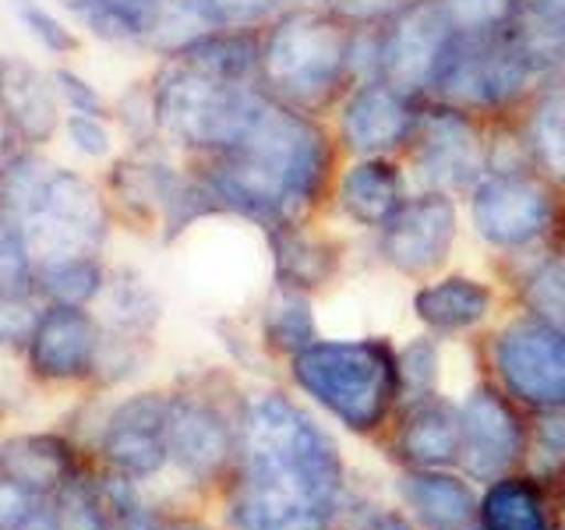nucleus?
Returning <instances> with one entry per match:
<instances>
[{"mask_svg":"<svg viewBox=\"0 0 565 530\" xmlns=\"http://www.w3.org/2000/svg\"><path fill=\"white\" fill-rule=\"evenodd\" d=\"M484 530H544V509L534 488L523 481H502L484 499Z\"/></svg>","mask_w":565,"mask_h":530,"instance_id":"a878e982","label":"nucleus"},{"mask_svg":"<svg viewBox=\"0 0 565 530\" xmlns=\"http://www.w3.org/2000/svg\"><path fill=\"white\" fill-rule=\"evenodd\" d=\"M32 279V252L22 226L0 216V294H25Z\"/></svg>","mask_w":565,"mask_h":530,"instance_id":"c756f323","label":"nucleus"},{"mask_svg":"<svg viewBox=\"0 0 565 530\" xmlns=\"http://www.w3.org/2000/svg\"><path fill=\"white\" fill-rule=\"evenodd\" d=\"M379 530H411L403 520H396V517H385V520H379Z\"/></svg>","mask_w":565,"mask_h":530,"instance_id":"a18cd8bd","label":"nucleus"},{"mask_svg":"<svg viewBox=\"0 0 565 530\" xmlns=\"http://www.w3.org/2000/svg\"><path fill=\"white\" fill-rule=\"evenodd\" d=\"M269 329L282 347H300L311 343V311L300 297H279L269 315Z\"/></svg>","mask_w":565,"mask_h":530,"instance_id":"f704fd0d","label":"nucleus"},{"mask_svg":"<svg viewBox=\"0 0 565 530\" xmlns=\"http://www.w3.org/2000/svg\"><path fill=\"white\" fill-rule=\"evenodd\" d=\"M14 11H18V22H22L50 53H71L78 46L71 29L57 22V14H50L43 4H35V0H14Z\"/></svg>","mask_w":565,"mask_h":530,"instance_id":"72a5a7b5","label":"nucleus"},{"mask_svg":"<svg viewBox=\"0 0 565 530\" xmlns=\"http://www.w3.org/2000/svg\"><path fill=\"white\" fill-rule=\"evenodd\" d=\"M276 262L290 276V283H315L322 279V252L308 244L300 234H276Z\"/></svg>","mask_w":565,"mask_h":530,"instance_id":"473e14b6","label":"nucleus"},{"mask_svg":"<svg viewBox=\"0 0 565 530\" xmlns=\"http://www.w3.org/2000/svg\"><path fill=\"white\" fill-rule=\"evenodd\" d=\"M262 96L247 85L212 78L205 71L177 61L156 85L152 110L159 128L181 146L199 149H234L247 131Z\"/></svg>","mask_w":565,"mask_h":530,"instance_id":"7ed1b4c3","label":"nucleus"},{"mask_svg":"<svg viewBox=\"0 0 565 530\" xmlns=\"http://www.w3.org/2000/svg\"><path fill=\"white\" fill-rule=\"evenodd\" d=\"M297 382L350 428H375L393 396L396 368L375 343H308L294 361Z\"/></svg>","mask_w":565,"mask_h":530,"instance_id":"20e7f679","label":"nucleus"},{"mask_svg":"<svg viewBox=\"0 0 565 530\" xmlns=\"http://www.w3.org/2000/svg\"><path fill=\"white\" fill-rule=\"evenodd\" d=\"M456 237V209L446 194H424L417 202L399 205L385 223L382 252L403 273H428L449 255Z\"/></svg>","mask_w":565,"mask_h":530,"instance_id":"9d476101","label":"nucleus"},{"mask_svg":"<svg viewBox=\"0 0 565 530\" xmlns=\"http://www.w3.org/2000/svg\"><path fill=\"white\" fill-rule=\"evenodd\" d=\"M0 110L29 141H43L57 124V106L43 75L25 61H0Z\"/></svg>","mask_w":565,"mask_h":530,"instance_id":"aec40b11","label":"nucleus"},{"mask_svg":"<svg viewBox=\"0 0 565 530\" xmlns=\"http://www.w3.org/2000/svg\"><path fill=\"white\" fill-rule=\"evenodd\" d=\"M67 138L85 156H106L110 152V128L96 114H71L67 117Z\"/></svg>","mask_w":565,"mask_h":530,"instance_id":"4c0bfd02","label":"nucleus"},{"mask_svg":"<svg viewBox=\"0 0 565 530\" xmlns=\"http://www.w3.org/2000/svg\"><path fill=\"white\" fill-rule=\"evenodd\" d=\"M534 61L516 40H484V32L452 40L446 61L438 67V82L446 96L459 103H502L526 85Z\"/></svg>","mask_w":565,"mask_h":530,"instance_id":"0eeeda50","label":"nucleus"},{"mask_svg":"<svg viewBox=\"0 0 565 530\" xmlns=\"http://www.w3.org/2000/svg\"><path fill=\"white\" fill-rule=\"evenodd\" d=\"M99 347L96 322L75 305H53L40 315L29 340L32 368L43 379H78L93 368Z\"/></svg>","mask_w":565,"mask_h":530,"instance_id":"2eb2a0df","label":"nucleus"},{"mask_svg":"<svg viewBox=\"0 0 565 530\" xmlns=\"http://www.w3.org/2000/svg\"><path fill=\"white\" fill-rule=\"evenodd\" d=\"M0 474L32 495H57L71 481V453L57 435H18L0 446Z\"/></svg>","mask_w":565,"mask_h":530,"instance_id":"6ab92c4d","label":"nucleus"},{"mask_svg":"<svg viewBox=\"0 0 565 530\" xmlns=\"http://www.w3.org/2000/svg\"><path fill=\"white\" fill-rule=\"evenodd\" d=\"M167 446L191 477H212L230 456V428L212 406L173 400L167 417Z\"/></svg>","mask_w":565,"mask_h":530,"instance_id":"f3484780","label":"nucleus"},{"mask_svg":"<svg viewBox=\"0 0 565 530\" xmlns=\"http://www.w3.org/2000/svg\"><path fill=\"white\" fill-rule=\"evenodd\" d=\"M441 8H446L452 29L473 35V32H488L494 25H502L512 14V8H516V0H446Z\"/></svg>","mask_w":565,"mask_h":530,"instance_id":"7c9ffc66","label":"nucleus"},{"mask_svg":"<svg viewBox=\"0 0 565 530\" xmlns=\"http://www.w3.org/2000/svg\"><path fill=\"white\" fill-rule=\"evenodd\" d=\"M499 368L526 403H565V336L552 322H520L499 340Z\"/></svg>","mask_w":565,"mask_h":530,"instance_id":"1a4fd4ad","label":"nucleus"},{"mask_svg":"<svg viewBox=\"0 0 565 530\" xmlns=\"http://www.w3.org/2000/svg\"><path fill=\"white\" fill-rule=\"evenodd\" d=\"M340 205L358 223H388L403 205L399 173L382 159L350 167L340 181Z\"/></svg>","mask_w":565,"mask_h":530,"instance_id":"412c9836","label":"nucleus"},{"mask_svg":"<svg viewBox=\"0 0 565 530\" xmlns=\"http://www.w3.org/2000/svg\"><path fill=\"white\" fill-rule=\"evenodd\" d=\"M279 0H188V8L202 18L205 25H241L269 14Z\"/></svg>","mask_w":565,"mask_h":530,"instance_id":"c9c22d12","label":"nucleus"},{"mask_svg":"<svg viewBox=\"0 0 565 530\" xmlns=\"http://www.w3.org/2000/svg\"><path fill=\"white\" fill-rule=\"evenodd\" d=\"M526 297L534 311L544 315V322L565 326V262H547L537 276L530 279Z\"/></svg>","mask_w":565,"mask_h":530,"instance_id":"2f4dec72","label":"nucleus"},{"mask_svg":"<svg viewBox=\"0 0 565 530\" xmlns=\"http://www.w3.org/2000/svg\"><path fill=\"white\" fill-rule=\"evenodd\" d=\"M399 488L417 517L438 530H456L473 517V491L449 474H411Z\"/></svg>","mask_w":565,"mask_h":530,"instance_id":"4be33fe9","label":"nucleus"},{"mask_svg":"<svg viewBox=\"0 0 565 530\" xmlns=\"http://www.w3.org/2000/svg\"><path fill=\"white\" fill-rule=\"evenodd\" d=\"M459 417L441 403H424L420 411L411 414L406 428L399 435L403 453L414 459V464H446L459 453Z\"/></svg>","mask_w":565,"mask_h":530,"instance_id":"b1692460","label":"nucleus"},{"mask_svg":"<svg viewBox=\"0 0 565 530\" xmlns=\"http://www.w3.org/2000/svg\"><path fill=\"white\" fill-rule=\"evenodd\" d=\"M340 456L329 435L282 396H258L244 417L241 530H326L340 499Z\"/></svg>","mask_w":565,"mask_h":530,"instance_id":"f257e3e1","label":"nucleus"},{"mask_svg":"<svg viewBox=\"0 0 565 530\" xmlns=\"http://www.w3.org/2000/svg\"><path fill=\"white\" fill-rule=\"evenodd\" d=\"M120 530H184V523L173 527V523H163V520L149 517V512H128L124 523H120Z\"/></svg>","mask_w":565,"mask_h":530,"instance_id":"37998d69","label":"nucleus"},{"mask_svg":"<svg viewBox=\"0 0 565 530\" xmlns=\"http://www.w3.org/2000/svg\"><path fill=\"white\" fill-rule=\"evenodd\" d=\"M35 322H40V315H35V308L22 294H0V343H29Z\"/></svg>","mask_w":565,"mask_h":530,"instance_id":"e433bc0d","label":"nucleus"},{"mask_svg":"<svg viewBox=\"0 0 565 530\" xmlns=\"http://www.w3.org/2000/svg\"><path fill=\"white\" fill-rule=\"evenodd\" d=\"M32 512V491L0 474V530H18Z\"/></svg>","mask_w":565,"mask_h":530,"instance_id":"58836bf2","label":"nucleus"},{"mask_svg":"<svg viewBox=\"0 0 565 530\" xmlns=\"http://www.w3.org/2000/svg\"><path fill=\"white\" fill-rule=\"evenodd\" d=\"M452 46V22L446 8H411L382 43V67L396 88L428 85Z\"/></svg>","mask_w":565,"mask_h":530,"instance_id":"9b49d317","label":"nucleus"},{"mask_svg":"<svg viewBox=\"0 0 565 530\" xmlns=\"http://www.w3.org/2000/svg\"><path fill=\"white\" fill-rule=\"evenodd\" d=\"M473 226L491 244H526L547 226V194L523 177H488L473 191Z\"/></svg>","mask_w":565,"mask_h":530,"instance_id":"f8f14e48","label":"nucleus"},{"mask_svg":"<svg viewBox=\"0 0 565 530\" xmlns=\"http://www.w3.org/2000/svg\"><path fill=\"white\" fill-rule=\"evenodd\" d=\"M170 403L159 396H135L120 403L103 432V456L128 477H149L167 464Z\"/></svg>","mask_w":565,"mask_h":530,"instance_id":"ddd939ff","label":"nucleus"},{"mask_svg":"<svg viewBox=\"0 0 565 530\" xmlns=\"http://www.w3.org/2000/svg\"><path fill=\"white\" fill-rule=\"evenodd\" d=\"M53 517H57L61 530H110V520H106L99 491L93 485H85V481H67L57 491Z\"/></svg>","mask_w":565,"mask_h":530,"instance_id":"cd10ccee","label":"nucleus"},{"mask_svg":"<svg viewBox=\"0 0 565 530\" xmlns=\"http://www.w3.org/2000/svg\"><path fill=\"white\" fill-rule=\"evenodd\" d=\"M350 61V35L318 14H290L269 35L262 71L269 85L294 99H315L343 75Z\"/></svg>","mask_w":565,"mask_h":530,"instance_id":"423d86ee","label":"nucleus"},{"mask_svg":"<svg viewBox=\"0 0 565 530\" xmlns=\"http://www.w3.org/2000/svg\"><path fill=\"white\" fill-rule=\"evenodd\" d=\"M82 22L103 40H156L184 50L199 35L205 22L188 8V0H64Z\"/></svg>","mask_w":565,"mask_h":530,"instance_id":"6e6552de","label":"nucleus"},{"mask_svg":"<svg viewBox=\"0 0 565 530\" xmlns=\"http://www.w3.org/2000/svg\"><path fill=\"white\" fill-rule=\"evenodd\" d=\"M459 435H463L459 453L477 477L502 474L512 464V456L520 453L516 421L505 411V403L491 393H477L467 400L463 414H459Z\"/></svg>","mask_w":565,"mask_h":530,"instance_id":"dca6fc26","label":"nucleus"},{"mask_svg":"<svg viewBox=\"0 0 565 530\" xmlns=\"http://www.w3.org/2000/svg\"><path fill=\"white\" fill-rule=\"evenodd\" d=\"M181 53V61L205 71L212 78H223V82H234L244 85V78L252 75L255 64H258V50L247 35H234V32H223V35H199L194 43H188Z\"/></svg>","mask_w":565,"mask_h":530,"instance_id":"393cba45","label":"nucleus"},{"mask_svg":"<svg viewBox=\"0 0 565 530\" xmlns=\"http://www.w3.org/2000/svg\"><path fill=\"white\" fill-rule=\"evenodd\" d=\"M43 290L53 297V305H75L82 308L85 300H93L103 287V273L93 262V255L85 258H61V262H46L40 273Z\"/></svg>","mask_w":565,"mask_h":530,"instance_id":"bb28decb","label":"nucleus"},{"mask_svg":"<svg viewBox=\"0 0 565 530\" xmlns=\"http://www.w3.org/2000/svg\"><path fill=\"white\" fill-rule=\"evenodd\" d=\"M326 167V146L308 120L262 99L247 131L209 173L212 202L255 220H276L290 205L308 202Z\"/></svg>","mask_w":565,"mask_h":530,"instance_id":"f03ea898","label":"nucleus"},{"mask_svg":"<svg viewBox=\"0 0 565 530\" xmlns=\"http://www.w3.org/2000/svg\"><path fill=\"white\" fill-rule=\"evenodd\" d=\"M534 146L558 181H565V96H552L534 114Z\"/></svg>","mask_w":565,"mask_h":530,"instance_id":"c85d7f7f","label":"nucleus"},{"mask_svg":"<svg viewBox=\"0 0 565 530\" xmlns=\"http://www.w3.org/2000/svg\"><path fill=\"white\" fill-rule=\"evenodd\" d=\"M14 223L22 226L32 258L46 265L93 255L103 241L106 212L85 177L71 170H50Z\"/></svg>","mask_w":565,"mask_h":530,"instance_id":"39448f33","label":"nucleus"},{"mask_svg":"<svg viewBox=\"0 0 565 530\" xmlns=\"http://www.w3.org/2000/svg\"><path fill=\"white\" fill-rule=\"evenodd\" d=\"M414 170L428 188H467L484 170V146L463 117L435 114L424 120Z\"/></svg>","mask_w":565,"mask_h":530,"instance_id":"4468645a","label":"nucleus"},{"mask_svg":"<svg viewBox=\"0 0 565 530\" xmlns=\"http://www.w3.org/2000/svg\"><path fill=\"white\" fill-rule=\"evenodd\" d=\"M491 308V294L481 283L452 276L417 294V315L435 329H467L481 322Z\"/></svg>","mask_w":565,"mask_h":530,"instance_id":"5701e85b","label":"nucleus"},{"mask_svg":"<svg viewBox=\"0 0 565 530\" xmlns=\"http://www.w3.org/2000/svg\"><path fill=\"white\" fill-rule=\"evenodd\" d=\"M335 11H343L347 18H382L403 8L406 0H332Z\"/></svg>","mask_w":565,"mask_h":530,"instance_id":"79ce46f5","label":"nucleus"},{"mask_svg":"<svg viewBox=\"0 0 565 530\" xmlns=\"http://www.w3.org/2000/svg\"><path fill=\"white\" fill-rule=\"evenodd\" d=\"M18 530H61V523L53 517V509H32Z\"/></svg>","mask_w":565,"mask_h":530,"instance_id":"c03bdc74","label":"nucleus"},{"mask_svg":"<svg viewBox=\"0 0 565 530\" xmlns=\"http://www.w3.org/2000/svg\"><path fill=\"white\" fill-rule=\"evenodd\" d=\"M53 85H57V93L71 103V110L75 114H103V99L99 93L88 82H82L78 75H71V71H57L53 75Z\"/></svg>","mask_w":565,"mask_h":530,"instance_id":"ea45409f","label":"nucleus"},{"mask_svg":"<svg viewBox=\"0 0 565 530\" xmlns=\"http://www.w3.org/2000/svg\"><path fill=\"white\" fill-rule=\"evenodd\" d=\"M403 379L411 382L414 389H428L435 379V350L428 343H414L411 350L403 353Z\"/></svg>","mask_w":565,"mask_h":530,"instance_id":"a19ab883","label":"nucleus"},{"mask_svg":"<svg viewBox=\"0 0 565 530\" xmlns=\"http://www.w3.org/2000/svg\"><path fill=\"white\" fill-rule=\"evenodd\" d=\"M406 128H411V110H406L396 88L388 85H364L343 106V135L361 152L393 149L406 135Z\"/></svg>","mask_w":565,"mask_h":530,"instance_id":"a211bd4d","label":"nucleus"}]
</instances>
